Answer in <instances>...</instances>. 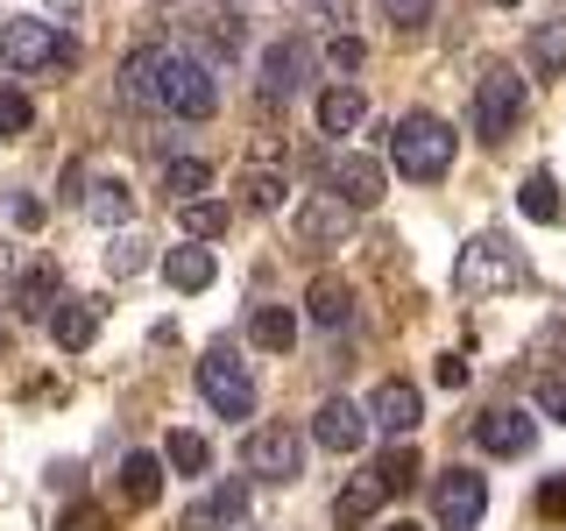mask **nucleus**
<instances>
[{
    "label": "nucleus",
    "instance_id": "10",
    "mask_svg": "<svg viewBox=\"0 0 566 531\" xmlns=\"http://www.w3.org/2000/svg\"><path fill=\"white\" fill-rule=\"evenodd\" d=\"M368 425H376V418H368V404H354V397H326V404L312 412V439H318L326 454H354V447L368 439Z\"/></svg>",
    "mask_w": 566,
    "mask_h": 531
},
{
    "label": "nucleus",
    "instance_id": "34",
    "mask_svg": "<svg viewBox=\"0 0 566 531\" xmlns=\"http://www.w3.org/2000/svg\"><path fill=\"white\" fill-rule=\"evenodd\" d=\"M164 460H170L177 475H206V468H212V447H206L199 433H170V447H164Z\"/></svg>",
    "mask_w": 566,
    "mask_h": 531
},
{
    "label": "nucleus",
    "instance_id": "12",
    "mask_svg": "<svg viewBox=\"0 0 566 531\" xmlns=\"http://www.w3.org/2000/svg\"><path fill=\"white\" fill-rule=\"evenodd\" d=\"M368 418H376V433H389V439H411V433H418V418H424L418 383H403V376L376 383V397H368Z\"/></svg>",
    "mask_w": 566,
    "mask_h": 531
},
{
    "label": "nucleus",
    "instance_id": "16",
    "mask_svg": "<svg viewBox=\"0 0 566 531\" xmlns=\"http://www.w3.org/2000/svg\"><path fill=\"white\" fill-rule=\"evenodd\" d=\"M199 43H206V64H220V58H241L248 29H241L234 0H206V8H199Z\"/></svg>",
    "mask_w": 566,
    "mask_h": 531
},
{
    "label": "nucleus",
    "instance_id": "14",
    "mask_svg": "<svg viewBox=\"0 0 566 531\" xmlns=\"http://www.w3.org/2000/svg\"><path fill=\"white\" fill-rule=\"evenodd\" d=\"M248 524V482H212L185 510V531H241Z\"/></svg>",
    "mask_w": 566,
    "mask_h": 531
},
{
    "label": "nucleus",
    "instance_id": "21",
    "mask_svg": "<svg viewBox=\"0 0 566 531\" xmlns=\"http://www.w3.org/2000/svg\"><path fill=\"white\" fill-rule=\"evenodd\" d=\"M85 220L93 227H106V235H114V227H128V212H135V191L120 185V177H93V191H85Z\"/></svg>",
    "mask_w": 566,
    "mask_h": 531
},
{
    "label": "nucleus",
    "instance_id": "42",
    "mask_svg": "<svg viewBox=\"0 0 566 531\" xmlns=\"http://www.w3.org/2000/svg\"><path fill=\"white\" fill-rule=\"evenodd\" d=\"M57 531H106V518H99V510H93V503H78V510H71V518H64Z\"/></svg>",
    "mask_w": 566,
    "mask_h": 531
},
{
    "label": "nucleus",
    "instance_id": "5",
    "mask_svg": "<svg viewBox=\"0 0 566 531\" xmlns=\"http://www.w3.org/2000/svg\"><path fill=\"white\" fill-rule=\"evenodd\" d=\"M241 468L255 475V482H297L305 475V439H297V425H255L241 447Z\"/></svg>",
    "mask_w": 566,
    "mask_h": 531
},
{
    "label": "nucleus",
    "instance_id": "28",
    "mask_svg": "<svg viewBox=\"0 0 566 531\" xmlns=\"http://www.w3.org/2000/svg\"><path fill=\"white\" fill-rule=\"evenodd\" d=\"M283 170L276 164H255V170H241V206L248 212H283Z\"/></svg>",
    "mask_w": 566,
    "mask_h": 531
},
{
    "label": "nucleus",
    "instance_id": "33",
    "mask_svg": "<svg viewBox=\"0 0 566 531\" xmlns=\"http://www.w3.org/2000/svg\"><path fill=\"white\" fill-rule=\"evenodd\" d=\"M14 305H22L29 319H50V312L64 305V298H57V277H50V270H35V277H22V291H14Z\"/></svg>",
    "mask_w": 566,
    "mask_h": 531
},
{
    "label": "nucleus",
    "instance_id": "36",
    "mask_svg": "<svg viewBox=\"0 0 566 531\" xmlns=\"http://www.w3.org/2000/svg\"><path fill=\"white\" fill-rule=\"evenodd\" d=\"M382 14H389V29L418 35L424 22H432V0H382Z\"/></svg>",
    "mask_w": 566,
    "mask_h": 531
},
{
    "label": "nucleus",
    "instance_id": "32",
    "mask_svg": "<svg viewBox=\"0 0 566 531\" xmlns=\"http://www.w3.org/2000/svg\"><path fill=\"white\" fill-rule=\"evenodd\" d=\"M135 270H149V241L120 227V235L106 241V277H135Z\"/></svg>",
    "mask_w": 566,
    "mask_h": 531
},
{
    "label": "nucleus",
    "instance_id": "15",
    "mask_svg": "<svg viewBox=\"0 0 566 531\" xmlns=\"http://www.w3.org/2000/svg\"><path fill=\"white\" fill-rule=\"evenodd\" d=\"M156 270H164V283L170 291H212V277H220V262H212V248L206 241H177V248H164V262H156Z\"/></svg>",
    "mask_w": 566,
    "mask_h": 531
},
{
    "label": "nucleus",
    "instance_id": "11",
    "mask_svg": "<svg viewBox=\"0 0 566 531\" xmlns=\"http://www.w3.org/2000/svg\"><path fill=\"white\" fill-rule=\"evenodd\" d=\"M305 79H312V43L305 35H276V43L262 50V93L291 100V93H305Z\"/></svg>",
    "mask_w": 566,
    "mask_h": 531
},
{
    "label": "nucleus",
    "instance_id": "20",
    "mask_svg": "<svg viewBox=\"0 0 566 531\" xmlns=\"http://www.w3.org/2000/svg\"><path fill=\"white\" fill-rule=\"evenodd\" d=\"M361 121H368L361 85H326V93H318V135H354Z\"/></svg>",
    "mask_w": 566,
    "mask_h": 531
},
{
    "label": "nucleus",
    "instance_id": "27",
    "mask_svg": "<svg viewBox=\"0 0 566 531\" xmlns=\"http://www.w3.org/2000/svg\"><path fill=\"white\" fill-rule=\"evenodd\" d=\"M156 58H164V43H135L128 58H120V100H142V106H149V93H156Z\"/></svg>",
    "mask_w": 566,
    "mask_h": 531
},
{
    "label": "nucleus",
    "instance_id": "8",
    "mask_svg": "<svg viewBox=\"0 0 566 531\" xmlns=\"http://www.w3.org/2000/svg\"><path fill=\"white\" fill-rule=\"evenodd\" d=\"M432 510H439V524H447V531H474V524H482V510H489V482L474 468H447V475H439V489H432Z\"/></svg>",
    "mask_w": 566,
    "mask_h": 531
},
{
    "label": "nucleus",
    "instance_id": "9",
    "mask_svg": "<svg viewBox=\"0 0 566 531\" xmlns=\"http://www.w3.org/2000/svg\"><path fill=\"white\" fill-rule=\"evenodd\" d=\"M291 227H297V241H305V248H340L354 235V206L340 199V191H312V199H297Z\"/></svg>",
    "mask_w": 566,
    "mask_h": 531
},
{
    "label": "nucleus",
    "instance_id": "31",
    "mask_svg": "<svg viewBox=\"0 0 566 531\" xmlns=\"http://www.w3.org/2000/svg\"><path fill=\"white\" fill-rule=\"evenodd\" d=\"M376 482H382L389 496H403V489L418 482V447H411V439H397V447L376 460Z\"/></svg>",
    "mask_w": 566,
    "mask_h": 531
},
{
    "label": "nucleus",
    "instance_id": "2",
    "mask_svg": "<svg viewBox=\"0 0 566 531\" xmlns=\"http://www.w3.org/2000/svg\"><path fill=\"white\" fill-rule=\"evenodd\" d=\"M453 149H460V135L439 114H403L389 128V164H397V177H411V185H439L453 170Z\"/></svg>",
    "mask_w": 566,
    "mask_h": 531
},
{
    "label": "nucleus",
    "instance_id": "39",
    "mask_svg": "<svg viewBox=\"0 0 566 531\" xmlns=\"http://www.w3.org/2000/svg\"><path fill=\"white\" fill-rule=\"evenodd\" d=\"M538 510H545V518H566V475H545V489H538Z\"/></svg>",
    "mask_w": 566,
    "mask_h": 531
},
{
    "label": "nucleus",
    "instance_id": "1",
    "mask_svg": "<svg viewBox=\"0 0 566 531\" xmlns=\"http://www.w3.org/2000/svg\"><path fill=\"white\" fill-rule=\"evenodd\" d=\"M149 106H164V114H177V121H212V114H220V79H212L206 58H191V50H170V43H164Z\"/></svg>",
    "mask_w": 566,
    "mask_h": 531
},
{
    "label": "nucleus",
    "instance_id": "7",
    "mask_svg": "<svg viewBox=\"0 0 566 531\" xmlns=\"http://www.w3.org/2000/svg\"><path fill=\"white\" fill-rule=\"evenodd\" d=\"M517 121H524V79L517 71H489V79L474 85V135L503 142Z\"/></svg>",
    "mask_w": 566,
    "mask_h": 531
},
{
    "label": "nucleus",
    "instance_id": "24",
    "mask_svg": "<svg viewBox=\"0 0 566 531\" xmlns=\"http://www.w3.org/2000/svg\"><path fill=\"white\" fill-rule=\"evenodd\" d=\"M164 468H170L164 454H128V460H120V496L149 510L156 496H164Z\"/></svg>",
    "mask_w": 566,
    "mask_h": 531
},
{
    "label": "nucleus",
    "instance_id": "18",
    "mask_svg": "<svg viewBox=\"0 0 566 531\" xmlns=\"http://www.w3.org/2000/svg\"><path fill=\"white\" fill-rule=\"evenodd\" d=\"M305 319H312V326H326V333H340L347 319H354V291H347V277H312V291H305Z\"/></svg>",
    "mask_w": 566,
    "mask_h": 531
},
{
    "label": "nucleus",
    "instance_id": "43",
    "mask_svg": "<svg viewBox=\"0 0 566 531\" xmlns=\"http://www.w3.org/2000/svg\"><path fill=\"white\" fill-rule=\"evenodd\" d=\"M14 220H22V227H43V199H29V191H14Z\"/></svg>",
    "mask_w": 566,
    "mask_h": 531
},
{
    "label": "nucleus",
    "instance_id": "35",
    "mask_svg": "<svg viewBox=\"0 0 566 531\" xmlns=\"http://www.w3.org/2000/svg\"><path fill=\"white\" fill-rule=\"evenodd\" d=\"M29 128H35V106H29V93L0 85V142H14V135H29Z\"/></svg>",
    "mask_w": 566,
    "mask_h": 531
},
{
    "label": "nucleus",
    "instance_id": "4",
    "mask_svg": "<svg viewBox=\"0 0 566 531\" xmlns=\"http://www.w3.org/2000/svg\"><path fill=\"white\" fill-rule=\"evenodd\" d=\"M199 397H206L220 418H248V412H255V376H248V362H241L227 341L199 354Z\"/></svg>",
    "mask_w": 566,
    "mask_h": 531
},
{
    "label": "nucleus",
    "instance_id": "22",
    "mask_svg": "<svg viewBox=\"0 0 566 531\" xmlns=\"http://www.w3.org/2000/svg\"><path fill=\"white\" fill-rule=\"evenodd\" d=\"M382 482H376V468H368V475H354V482L340 489V496H333V524H340V531H354V524H368V518H376V510H382Z\"/></svg>",
    "mask_w": 566,
    "mask_h": 531
},
{
    "label": "nucleus",
    "instance_id": "38",
    "mask_svg": "<svg viewBox=\"0 0 566 531\" xmlns=\"http://www.w3.org/2000/svg\"><path fill=\"white\" fill-rule=\"evenodd\" d=\"M538 418L566 425V376H545V383H538Z\"/></svg>",
    "mask_w": 566,
    "mask_h": 531
},
{
    "label": "nucleus",
    "instance_id": "3",
    "mask_svg": "<svg viewBox=\"0 0 566 531\" xmlns=\"http://www.w3.org/2000/svg\"><path fill=\"white\" fill-rule=\"evenodd\" d=\"M453 283H460L468 298L517 291V283H524V256H517L503 235H474L468 248H460V262H453Z\"/></svg>",
    "mask_w": 566,
    "mask_h": 531
},
{
    "label": "nucleus",
    "instance_id": "13",
    "mask_svg": "<svg viewBox=\"0 0 566 531\" xmlns=\"http://www.w3.org/2000/svg\"><path fill=\"white\" fill-rule=\"evenodd\" d=\"M382 185H389V170L376 164V156H361V149H347V156H333V185L326 191H340V199L354 212H368V206H382Z\"/></svg>",
    "mask_w": 566,
    "mask_h": 531
},
{
    "label": "nucleus",
    "instance_id": "19",
    "mask_svg": "<svg viewBox=\"0 0 566 531\" xmlns=\"http://www.w3.org/2000/svg\"><path fill=\"white\" fill-rule=\"evenodd\" d=\"M50 333H57L64 354H85V347H93V333H99V305H93V298H64V305L50 312Z\"/></svg>",
    "mask_w": 566,
    "mask_h": 531
},
{
    "label": "nucleus",
    "instance_id": "41",
    "mask_svg": "<svg viewBox=\"0 0 566 531\" xmlns=\"http://www.w3.org/2000/svg\"><path fill=\"white\" fill-rule=\"evenodd\" d=\"M432 376H439V389H460V383H468V362H460V354H439Z\"/></svg>",
    "mask_w": 566,
    "mask_h": 531
},
{
    "label": "nucleus",
    "instance_id": "46",
    "mask_svg": "<svg viewBox=\"0 0 566 531\" xmlns=\"http://www.w3.org/2000/svg\"><path fill=\"white\" fill-rule=\"evenodd\" d=\"M495 8H517V0H495Z\"/></svg>",
    "mask_w": 566,
    "mask_h": 531
},
{
    "label": "nucleus",
    "instance_id": "30",
    "mask_svg": "<svg viewBox=\"0 0 566 531\" xmlns=\"http://www.w3.org/2000/svg\"><path fill=\"white\" fill-rule=\"evenodd\" d=\"M177 227H185V241H220L227 235V206L220 199H191V206H177Z\"/></svg>",
    "mask_w": 566,
    "mask_h": 531
},
{
    "label": "nucleus",
    "instance_id": "45",
    "mask_svg": "<svg viewBox=\"0 0 566 531\" xmlns=\"http://www.w3.org/2000/svg\"><path fill=\"white\" fill-rule=\"evenodd\" d=\"M389 531H418V524H389Z\"/></svg>",
    "mask_w": 566,
    "mask_h": 531
},
{
    "label": "nucleus",
    "instance_id": "17",
    "mask_svg": "<svg viewBox=\"0 0 566 531\" xmlns=\"http://www.w3.org/2000/svg\"><path fill=\"white\" fill-rule=\"evenodd\" d=\"M531 433H538V425L524 412H482L474 418V447L482 454H531Z\"/></svg>",
    "mask_w": 566,
    "mask_h": 531
},
{
    "label": "nucleus",
    "instance_id": "23",
    "mask_svg": "<svg viewBox=\"0 0 566 531\" xmlns=\"http://www.w3.org/2000/svg\"><path fill=\"white\" fill-rule=\"evenodd\" d=\"M248 341H255L262 354H291L297 347V312L291 305H255V319H248Z\"/></svg>",
    "mask_w": 566,
    "mask_h": 531
},
{
    "label": "nucleus",
    "instance_id": "29",
    "mask_svg": "<svg viewBox=\"0 0 566 531\" xmlns=\"http://www.w3.org/2000/svg\"><path fill=\"white\" fill-rule=\"evenodd\" d=\"M517 206H524V220L553 227V220H559V185H553V170H531L524 191H517Z\"/></svg>",
    "mask_w": 566,
    "mask_h": 531
},
{
    "label": "nucleus",
    "instance_id": "44",
    "mask_svg": "<svg viewBox=\"0 0 566 531\" xmlns=\"http://www.w3.org/2000/svg\"><path fill=\"white\" fill-rule=\"evenodd\" d=\"M50 8H57V22H71V14H78L85 0H50Z\"/></svg>",
    "mask_w": 566,
    "mask_h": 531
},
{
    "label": "nucleus",
    "instance_id": "6",
    "mask_svg": "<svg viewBox=\"0 0 566 531\" xmlns=\"http://www.w3.org/2000/svg\"><path fill=\"white\" fill-rule=\"evenodd\" d=\"M57 58H71L57 22H43V14H14V22H0V64H8V71H43Z\"/></svg>",
    "mask_w": 566,
    "mask_h": 531
},
{
    "label": "nucleus",
    "instance_id": "26",
    "mask_svg": "<svg viewBox=\"0 0 566 531\" xmlns=\"http://www.w3.org/2000/svg\"><path fill=\"white\" fill-rule=\"evenodd\" d=\"M164 191L177 206L206 199V191H212V164H206V156H170V164H164Z\"/></svg>",
    "mask_w": 566,
    "mask_h": 531
},
{
    "label": "nucleus",
    "instance_id": "25",
    "mask_svg": "<svg viewBox=\"0 0 566 531\" xmlns=\"http://www.w3.org/2000/svg\"><path fill=\"white\" fill-rule=\"evenodd\" d=\"M524 58H531V79H566V22H538Z\"/></svg>",
    "mask_w": 566,
    "mask_h": 531
},
{
    "label": "nucleus",
    "instance_id": "40",
    "mask_svg": "<svg viewBox=\"0 0 566 531\" xmlns=\"http://www.w3.org/2000/svg\"><path fill=\"white\" fill-rule=\"evenodd\" d=\"M297 8L318 14V22H347V14H354V0H297Z\"/></svg>",
    "mask_w": 566,
    "mask_h": 531
},
{
    "label": "nucleus",
    "instance_id": "37",
    "mask_svg": "<svg viewBox=\"0 0 566 531\" xmlns=\"http://www.w3.org/2000/svg\"><path fill=\"white\" fill-rule=\"evenodd\" d=\"M326 64L333 71H361L368 64V43H361V35H326Z\"/></svg>",
    "mask_w": 566,
    "mask_h": 531
}]
</instances>
